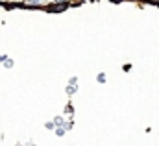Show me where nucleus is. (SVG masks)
<instances>
[{
	"instance_id": "nucleus-1",
	"label": "nucleus",
	"mask_w": 159,
	"mask_h": 146,
	"mask_svg": "<svg viewBox=\"0 0 159 146\" xmlns=\"http://www.w3.org/2000/svg\"><path fill=\"white\" fill-rule=\"evenodd\" d=\"M59 2H65V0H59Z\"/></svg>"
}]
</instances>
